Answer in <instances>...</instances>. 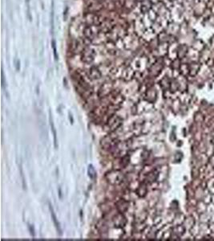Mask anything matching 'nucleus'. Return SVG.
Returning a JSON list of instances; mask_svg holds the SVG:
<instances>
[{"label":"nucleus","mask_w":214,"mask_h":241,"mask_svg":"<svg viewBox=\"0 0 214 241\" xmlns=\"http://www.w3.org/2000/svg\"><path fill=\"white\" fill-rule=\"evenodd\" d=\"M113 85L110 83H104L100 88L99 90V96L100 98H105L108 95H109L113 92Z\"/></svg>","instance_id":"nucleus-11"},{"label":"nucleus","mask_w":214,"mask_h":241,"mask_svg":"<svg viewBox=\"0 0 214 241\" xmlns=\"http://www.w3.org/2000/svg\"><path fill=\"white\" fill-rule=\"evenodd\" d=\"M157 172L153 170V171L150 172V173H149V174L147 175L146 182H149V183H150V182H154L155 180L157 179Z\"/></svg>","instance_id":"nucleus-18"},{"label":"nucleus","mask_w":214,"mask_h":241,"mask_svg":"<svg viewBox=\"0 0 214 241\" xmlns=\"http://www.w3.org/2000/svg\"><path fill=\"white\" fill-rule=\"evenodd\" d=\"M170 1H173V0H170Z\"/></svg>","instance_id":"nucleus-24"},{"label":"nucleus","mask_w":214,"mask_h":241,"mask_svg":"<svg viewBox=\"0 0 214 241\" xmlns=\"http://www.w3.org/2000/svg\"><path fill=\"white\" fill-rule=\"evenodd\" d=\"M100 144L104 150H113L118 144V138L113 133H109L101 138Z\"/></svg>","instance_id":"nucleus-2"},{"label":"nucleus","mask_w":214,"mask_h":241,"mask_svg":"<svg viewBox=\"0 0 214 241\" xmlns=\"http://www.w3.org/2000/svg\"><path fill=\"white\" fill-rule=\"evenodd\" d=\"M50 125H51V131L53 133V137H54V143H55V147L57 148L58 147V144H57V134H56V130H55V125H54L53 120H52V118H51V115H50Z\"/></svg>","instance_id":"nucleus-17"},{"label":"nucleus","mask_w":214,"mask_h":241,"mask_svg":"<svg viewBox=\"0 0 214 241\" xmlns=\"http://www.w3.org/2000/svg\"><path fill=\"white\" fill-rule=\"evenodd\" d=\"M123 76L124 79H125L126 80H131V79H133L136 76V72L129 67V68H127L124 70Z\"/></svg>","instance_id":"nucleus-15"},{"label":"nucleus","mask_w":214,"mask_h":241,"mask_svg":"<svg viewBox=\"0 0 214 241\" xmlns=\"http://www.w3.org/2000/svg\"><path fill=\"white\" fill-rule=\"evenodd\" d=\"M147 192H148V189H147V185L145 183L140 184V186H138L137 190H136V195L140 198H144L146 196Z\"/></svg>","instance_id":"nucleus-14"},{"label":"nucleus","mask_w":214,"mask_h":241,"mask_svg":"<svg viewBox=\"0 0 214 241\" xmlns=\"http://www.w3.org/2000/svg\"><path fill=\"white\" fill-rule=\"evenodd\" d=\"M95 51L93 48L90 46H86L80 53V59L82 62L87 64H91L93 63L95 58Z\"/></svg>","instance_id":"nucleus-5"},{"label":"nucleus","mask_w":214,"mask_h":241,"mask_svg":"<svg viewBox=\"0 0 214 241\" xmlns=\"http://www.w3.org/2000/svg\"><path fill=\"white\" fill-rule=\"evenodd\" d=\"M49 209H50V212H51V219H52V220H53L54 224H55V228H56L57 231H59V233H60V235H62V230H61V228H60V223L58 222L57 218H56V216H55V212H54L53 208H52V207H51V204H50V203H49Z\"/></svg>","instance_id":"nucleus-13"},{"label":"nucleus","mask_w":214,"mask_h":241,"mask_svg":"<svg viewBox=\"0 0 214 241\" xmlns=\"http://www.w3.org/2000/svg\"><path fill=\"white\" fill-rule=\"evenodd\" d=\"M153 6V2L151 0H142L140 3V10L143 14H147L150 12Z\"/></svg>","instance_id":"nucleus-12"},{"label":"nucleus","mask_w":214,"mask_h":241,"mask_svg":"<svg viewBox=\"0 0 214 241\" xmlns=\"http://www.w3.org/2000/svg\"><path fill=\"white\" fill-rule=\"evenodd\" d=\"M105 179L110 185L119 186L124 181V174L119 170H113L105 174Z\"/></svg>","instance_id":"nucleus-1"},{"label":"nucleus","mask_w":214,"mask_h":241,"mask_svg":"<svg viewBox=\"0 0 214 241\" xmlns=\"http://www.w3.org/2000/svg\"><path fill=\"white\" fill-rule=\"evenodd\" d=\"M87 77L90 80H99L102 77V72L100 69L98 68L97 66H91V68L88 69L87 72Z\"/></svg>","instance_id":"nucleus-8"},{"label":"nucleus","mask_w":214,"mask_h":241,"mask_svg":"<svg viewBox=\"0 0 214 241\" xmlns=\"http://www.w3.org/2000/svg\"><path fill=\"white\" fill-rule=\"evenodd\" d=\"M51 46H52V48H53L54 57H55V60H57L58 54H57V49H56V43H55V41L54 40H52V42H51Z\"/></svg>","instance_id":"nucleus-21"},{"label":"nucleus","mask_w":214,"mask_h":241,"mask_svg":"<svg viewBox=\"0 0 214 241\" xmlns=\"http://www.w3.org/2000/svg\"><path fill=\"white\" fill-rule=\"evenodd\" d=\"M116 207L117 211L120 213H124L127 211L128 207H129V203L127 199H121L118 200L116 203Z\"/></svg>","instance_id":"nucleus-10"},{"label":"nucleus","mask_w":214,"mask_h":241,"mask_svg":"<svg viewBox=\"0 0 214 241\" xmlns=\"http://www.w3.org/2000/svg\"><path fill=\"white\" fill-rule=\"evenodd\" d=\"M123 124V120L116 114L111 115L106 122V128L110 132H114L118 129Z\"/></svg>","instance_id":"nucleus-6"},{"label":"nucleus","mask_w":214,"mask_h":241,"mask_svg":"<svg viewBox=\"0 0 214 241\" xmlns=\"http://www.w3.org/2000/svg\"><path fill=\"white\" fill-rule=\"evenodd\" d=\"M64 15H65V19L67 18V15H68V7H66V11L64 12Z\"/></svg>","instance_id":"nucleus-23"},{"label":"nucleus","mask_w":214,"mask_h":241,"mask_svg":"<svg viewBox=\"0 0 214 241\" xmlns=\"http://www.w3.org/2000/svg\"><path fill=\"white\" fill-rule=\"evenodd\" d=\"M2 87H4L5 85V77H4V73H3V72H2Z\"/></svg>","instance_id":"nucleus-22"},{"label":"nucleus","mask_w":214,"mask_h":241,"mask_svg":"<svg viewBox=\"0 0 214 241\" xmlns=\"http://www.w3.org/2000/svg\"><path fill=\"white\" fill-rule=\"evenodd\" d=\"M113 224L116 228H122L127 224V220L124 216L123 213H118L113 217Z\"/></svg>","instance_id":"nucleus-7"},{"label":"nucleus","mask_w":214,"mask_h":241,"mask_svg":"<svg viewBox=\"0 0 214 241\" xmlns=\"http://www.w3.org/2000/svg\"><path fill=\"white\" fill-rule=\"evenodd\" d=\"M87 173H88V176L91 179H94V178L96 177V171H95V167L93 166V165H89L88 166V169H87Z\"/></svg>","instance_id":"nucleus-19"},{"label":"nucleus","mask_w":214,"mask_h":241,"mask_svg":"<svg viewBox=\"0 0 214 241\" xmlns=\"http://www.w3.org/2000/svg\"><path fill=\"white\" fill-rule=\"evenodd\" d=\"M102 22L103 21L100 19V15H98V13L87 11V12H86L84 15H83V23L85 26H100Z\"/></svg>","instance_id":"nucleus-3"},{"label":"nucleus","mask_w":214,"mask_h":241,"mask_svg":"<svg viewBox=\"0 0 214 241\" xmlns=\"http://www.w3.org/2000/svg\"><path fill=\"white\" fill-rule=\"evenodd\" d=\"M101 32L100 26L99 25H91L84 26L83 30V36L84 39L88 41L94 40V39Z\"/></svg>","instance_id":"nucleus-4"},{"label":"nucleus","mask_w":214,"mask_h":241,"mask_svg":"<svg viewBox=\"0 0 214 241\" xmlns=\"http://www.w3.org/2000/svg\"><path fill=\"white\" fill-rule=\"evenodd\" d=\"M137 0H124L123 6L127 10H132L136 7Z\"/></svg>","instance_id":"nucleus-16"},{"label":"nucleus","mask_w":214,"mask_h":241,"mask_svg":"<svg viewBox=\"0 0 214 241\" xmlns=\"http://www.w3.org/2000/svg\"><path fill=\"white\" fill-rule=\"evenodd\" d=\"M153 96H155V97H156V92L154 91V89H149V90L147 91L146 94H145V99H146L148 101L151 102L150 98H153Z\"/></svg>","instance_id":"nucleus-20"},{"label":"nucleus","mask_w":214,"mask_h":241,"mask_svg":"<svg viewBox=\"0 0 214 241\" xmlns=\"http://www.w3.org/2000/svg\"><path fill=\"white\" fill-rule=\"evenodd\" d=\"M163 68V63L160 60H157L153 63V65L151 66L150 68H149V73H150L151 76H157L159 75L160 72H161V69Z\"/></svg>","instance_id":"nucleus-9"}]
</instances>
